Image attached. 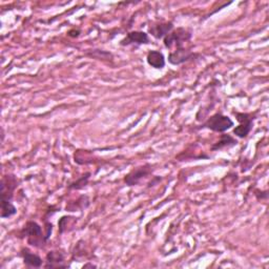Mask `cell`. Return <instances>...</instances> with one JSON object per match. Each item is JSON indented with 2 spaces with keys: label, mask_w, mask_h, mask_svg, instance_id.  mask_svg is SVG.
Listing matches in <instances>:
<instances>
[{
  "label": "cell",
  "mask_w": 269,
  "mask_h": 269,
  "mask_svg": "<svg viewBox=\"0 0 269 269\" xmlns=\"http://www.w3.org/2000/svg\"><path fill=\"white\" fill-rule=\"evenodd\" d=\"M234 125H235L234 121H232L228 116H225L222 113H216L215 115L211 116L207 119L201 125V127L211 129L215 132L224 133L225 131L232 128Z\"/></svg>",
  "instance_id": "2"
},
{
  "label": "cell",
  "mask_w": 269,
  "mask_h": 269,
  "mask_svg": "<svg viewBox=\"0 0 269 269\" xmlns=\"http://www.w3.org/2000/svg\"><path fill=\"white\" fill-rule=\"evenodd\" d=\"M79 34H80L79 30H72L69 32V36H71V37H78Z\"/></svg>",
  "instance_id": "19"
},
{
  "label": "cell",
  "mask_w": 269,
  "mask_h": 269,
  "mask_svg": "<svg viewBox=\"0 0 269 269\" xmlns=\"http://www.w3.org/2000/svg\"><path fill=\"white\" fill-rule=\"evenodd\" d=\"M174 30V23L170 21L155 22L149 28V33L156 39H163Z\"/></svg>",
  "instance_id": "9"
},
{
  "label": "cell",
  "mask_w": 269,
  "mask_h": 269,
  "mask_svg": "<svg viewBox=\"0 0 269 269\" xmlns=\"http://www.w3.org/2000/svg\"><path fill=\"white\" fill-rule=\"evenodd\" d=\"M237 144H238V141L234 137L230 136V134H221L220 140L212 145L211 150L216 152V151H220V150L227 149V148H232V146H236Z\"/></svg>",
  "instance_id": "13"
},
{
  "label": "cell",
  "mask_w": 269,
  "mask_h": 269,
  "mask_svg": "<svg viewBox=\"0 0 269 269\" xmlns=\"http://www.w3.org/2000/svg\"><path fill=\"white\" fill-rule=\"evenodd\" d=\"M44 230H45V237L47 240H50L51 235L53 232V224L51 222H48L45 220V223H44Z\"/></svg>",
  "instance_id": "18"
},
{
  "label": "cell",
  "mask_w": 269,
  "mask_h": 269,
  "mask_svg": "<svg viewBox=\"0 0 269 269\" xmlns=\"http://www.w3.org/2000/svg\"><path fill=\"white\" fill-rule=\"evenodd\" d=\"M74 202H71L69 203V205H66V211L68 212H77L79 210H85L88 209L89 205H90V200L88 198V195H81V197Z\"/></svg>",
  "instance_id": "14"
},
{
  "label": "cell",
  "mask_w": 269,
  "mask_h": 269,
  "mask_svg": "<svg viewBox=\"0 0 269 269\" xmlns=\"http://www.w3.org/2000/svg\"><path fill=\"white\" fill-rule=\"evenodd\" d=\"M18 184L19 180L15 175H5L2 179V201H12Z\"/></svg>",
  "instance_id": "6"
},
{
  "label": "cell",
  "mask_w": 269,
  "mask_h": 269,
  "mask_svg": "<svg viewBox=\"0 0 269 269\" xmlns=\"http://www.w3.org/2000/svg\"><path fill=\"white\" fill-rule=\"evenodd\" d=\"M146 61H148L149 65L156 70H162L166 64L165 57L160 51H151L146 57Z\"/></svg>",
  "instance_id": "12"
},
{
  "label": "cell",
  "mask_w": 269,
  "mask_h": 269,
  "mask_svg": "<svg viewBox=\"0 0 269 269\" xmlns=\"http://www.w3.org/2000/svg\"><path fill=\"white\" fill-rule=\"evenodd\" d=\"M21 256L23 259V263L29 268H40L43 264V260L38 254L33 253L30 249L23 248L21 250Z\"/></svg>",
  "instance_id": "11"
},
{
  "label": "cell",
  "mask_w": 269,
  "mask_h": 269,
  "mask_svg": "<svg viewBox=\"0 0 269 269\" xmlns=\"http://www.w3.org/2000/svg\"><path fill=\"white\" fill-rule=\"evenodd\" d=\"M153 173V166L151 164H144L141 166H138L136 168H133L131 172H129L125 178H124V183L131 187L139 184V183L145 179L148 176H150Z\"/></svg>",
  "instance_id": "5"
},
{
  "label": "cell",
  "mask_w": 269,
  "mask_h": 269,
  "mask_svg": "<svg viewBox=\"0 0 269 269\" xmlns=\"http://www.w3.org/2000/svg\"><path fill=\"white\" fill-rule=\"evenodd\" d=\"M21 238H27L28 244L31 246L42 249L46 245L48 240L45 237L42 227L35 221H28L20 232Z\"/></svg>",
  "instance_id": "1"
},
{
  "label": "cell",
  "mask_w": 269,
  "mask_h": 269,
  "mask_svg": "<svg viewBox=\"0 0 269 269\" xmlns=\"http://www.w3.org/2000/svg\"><path fill=\"white\" fill-rule=\"evenodd\" d=\"M77 222V218L74 217H62L58 222V226H59V232L61 235L64 234L66 231H70L71 229L69 228L70 226L74 225V223Z\"/></svg>",
  "instance_id": "16"
},
{
  "label": "cell",
  "mask_w": 269,
  "mask_h": 269,
  "mask_svg": "<svg viewBox=\"0 0 269 269\" xmlns=\"http://www.w3.org/2000/svg\"><path fill=\"white\" fill-rule=\"evenodd\" d=\"M17 214L16 206L11 201H2V218L8 219Z\"/></svg>",
  "instance_id": "15"
},
{
  "label": "cell",
  "mask_w": 269,
  "mask_h": 269,
  "mask_svg": "<svg viewBox=\"0 0 269 269\" xmlns=\"http://www.w3.org/2000/svg\"><path fill=\"white\" fill-rule=\"evenodd\" d=\"M195 56H197V54H194L192 51L183 46L180 48H176L174 52L169 53L168 62L173 65H181L191 60Z\"/></svg>",
  "instance_id": "8"
},
{
  "label": "cell",
  "mask_w": 269,
  "mask_h": 269,
  "mask_svg": "<svg viewBox=\"0 0 269 269\" xmlns=\"http://www.w3.org/2000/svg\"><path fill=\"white\" fill-rule=\"evenodd\" d=\"M192 37V34L190 31L184 28L174 29L168 35H166L163 38V43L166 48H172L176 46V48L183 47L185 42L189 41Z\"/></svg>",
  "instance_id": "3"
},
{
  "label": "cell",
  "mask_w": 269,
  "mask_h": 269,
  "mask_svg": "<svg viewBox=\"0 0 269 269\" xmlns=\"http://www.w3.org/2000/svg\"><path fill=\"white\" fill-rule=\"evenodd\" d=\"M92 174L91 173H87L82 175L78 180H76L75 182L71 183V184L69 185V189H74V190H79V189H82L84 188L85 186H87L89 184V181H90V178H91Z\"/></svg>",
  "instance_id": "17"
},
{
  "label": "cell",
  "mask_w": 269,
  "mask_h": 269,
  "mask_svg": "<svg viewBox=\"0 0 269 269\" xmlns=\"http://www.w3.org/2000/svg\"><path fill=\"white\" fill-rule=\"evenodd\" d=\"M151 39L148 33H145L143 31H132L127 33L125 37L120 41V45L122 46H128L131 44L134 45H144V44H150Z\"/></svg>",
  "instance_id": "7"
},
{
  "label": "cell",
  "mask_w": 269,
  "mask_h": 269,
  "mask_svg": "<svg viewBox=\"0 0 269 269\" xmlns=\"http://www.w3.org/2000/svg\"><path fill=\"white\" fill-rule=\"evenodd\" d=\"M87 267H92V268H96L97 266L96 265H94V264H85V265H83V268H87Z\"/></svg>",
  "instance_id": "20"
},
{
  "label": "cell",
  "mask_w": 269,
  "mask_h": 269,
  "mask_svg": "<svg viewBox=\"0 0 269 269\" xmlns=\"http://www.w3.org/2000/svg\"><path fill=\"white\" fill-rule=\"evenodd\" d=\"M69 265L65 263V255L59 250H52L47 252L45 258V268H66Z\"/></svg>",
  "instance_id": "10"
},
{
  "label": "cell",
  "mask_w": 269,
  "mask_h": 269,
  "mask_svg": "<svg viewBox=\"0 0 269 269\" xmlns=\"http://www.w3.org/2000/svg\"><path fill=\"white\" fill-rule=\"evenodd\" d=\"M235 115L240 124L232 130L234 131V134L241 139L246 138L252 130L254 116L248 113H238V112L237 113L235 112Z\"/></svg>",
  "instance_id": "4"
}]
</instances>
